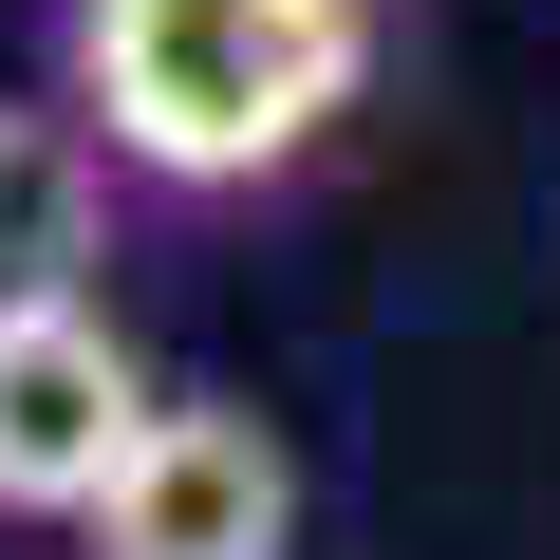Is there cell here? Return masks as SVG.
I'll list each match as a JSON object with an SVG mask.
<instances>
[{"mask_svg": "<svg viewBox=\"0 0 560 560\" xmlns=\"http://www.w3.org/2000/svg\"><path fill=\"white\" fill-rule=\"evenodd\" d=\"M57 75H75V113H94L113 168H150V187H261V168H300L355 113L374 0H75Z\"/></svg>", "mask_w": 560, "mask_h": 560, "instance_id": "6da1fadb", "label": "cell"}, {"mask_svg": "<svg viewBox=\"0 0 560 560\" xmlns=\"http://www.w3.org/2000/svg\"><path fill=\"white\" fill-rule=\"evenodd\" d=\"M94 560H300V448L224 393H150L131 467L75 504Z\"/></svg>", "mask_w": 560, "mask_h": 560, "instance_id": "7a4b0ae2", "label": "cell"}, {"mask_svg": "<svg viewBox=\"0 0 560 560\" xmlns=\"http://www.w3.org/2000/svg\"><path fill=\"white\" fill-rule=\"evenodd\" d=\"M131 430H150V355L94 318V280L0 318V523H75L131 467Z\"/></svg>", "mask_w": 560, "mask_h": 560, "instance_id": "3957f363", "label": "cell"}, {"mask_svg": "<svg viewBox=\"0 0 560 560\" xmlns=\"http://www.w3.org/2000/svg\"><path fill=\"white\" fill-rule=\"evenodd\" d=\"M94 243H113V150H94V113L57 94H0V318L20 300H75L94 280Z\"/></svg>", "mask_w": 560, "mask_h": 560, "instance_id": "277c9868", "label": "cell"}]
</instances>
